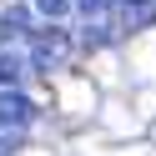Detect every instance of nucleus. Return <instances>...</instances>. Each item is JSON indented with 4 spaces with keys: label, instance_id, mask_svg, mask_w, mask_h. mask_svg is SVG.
Listing matches in <instances>:
<instances>
[{
    "label": "nucleus",
    "instance_id": "1",
    "mask_svg": "<svg viewBox=\"0 0 156 156\" xmlns=\"http://www.w3.org/2000/svg\"><path fill=\"white\" fill-rule=\"evenodd\" d=\"M66 55H71V41H66L61 25H45V30L30 35V45H25L30 71H55V66H66Z\"/></svg>",
    "mask_w": 156,
    "mask_h": 156
},
{
    "label": "nucleus",
    "instance_id": "2",
    "mask_svg": "<svg viewBox=\"0 0 156 156\" xmlns=\"http://www.w3.org/2000/svg\"><path fill=\"white\" fill-rule=\"evenodd\" d=\"M30 121H35V101L20 91V86L0 91V126H15V131H25Z\"/></svg>",
    "mask_w": 156,
    "mask_h": 156
},
{
    "label": "nucleus",
    "instance_id": "3",
    "mask_svg": "<svg viewBox=\"0 0 156 156\" xmlns=\"http://www.w3.org/2000/svg\"><path fill=\"white\" fill-rule=\"evenodd\" d=\"M25 71H30L25 51H15V45H0V91L20 86V76H25Z\"/></svg>",
    "mask_w": 156,
    "mask_h": 156
},
{
    "label": "nucleus",
    "instance_id": "4",
    "mask_svg": "<svg viewBox=\"0 0 156 156\" xmlns=\"http://www.w3.org/2000/svg\"><path fill=\"white\" fill-rule=\"evenodd\" d=\"M25 5H30V15H35V20H45V25H61L66 15L76 10V0H25Z\"/></svg>",
    "mask_w": 156,
    "mask_h": 156
},
{
    "label": "nucleus",
    "instance_id": "5",
    "mask_svg": "<svg viewBox=\"0 0 156 156\" xmlns=\"http://www.w3.org/2000/svg\"><path fill=\"white\" fill-rule=\"evenodd\" d=\"M116 5H121V30L146 25V20H151V10H156V0H116Z\"/></svg>",
    "mask_w": 156,
    "mask_h": 156
},
{
    "label": "nucleus",
    "instance_id": "6",
    "mask_svg": "<svg viewBox=\"0 0 156 156\" xmlns=\"http://www.w3.org/2000/svg\"><path fill=\"white\" fill-rule=\"evenodd\" d=\"M20 141H25V131H15V126H0V156H10Z\"/></svg>",
    "mask_w": 156,
    "mask_h": 156
},
{
    "label": "nucleus",
    "instance_id": "7",
    "mask_svg": "<svg viewBox=\"0 0 156 156\" xmlns=\"http://www.w3.org/2000/svg\"><path fill=\"white\" fill-rule=\"evenodd\" d=\"M111 5H116V0H76L81 15H111Z\"/></svg>",
    "mask_w": 156,
    "mask_h": 156
}]
</instances>
